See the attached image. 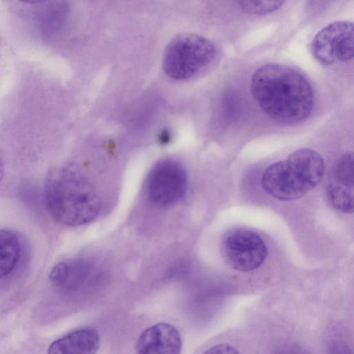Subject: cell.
<instances>
[{
  "instance_id": "obj_1",
  "label": "cell",
  "mask_w": 354,
  "mask_h": 354,
  "mask_svg": "<svg viewBox=\"0 0 354 354\" xmlns=\"http://www.w3.org/2000/svg\"><path fill=\"white\" fill-rule=\"evenodd\" d=\"M250 89L259 106L274 120L294 124L306 120L314 105L308 80L297 71L279 64H268L253 73Z\"/></svg>"
},
{
  "instance_id": "obj_2",
  "label": "cell",
  "mask_w": 354,
  "mask_h": 354,
  "mask_svg": "<svg viewBox=\"0 0 354 354\" xmlns=\"http://www.w3.org/2000/svg\"><path fill=\"white\" fill-rule=\"evenodd\" d=\"M44 198L50 215L68 226L88 223L100 210V201L93 185L72 165L58 166L49 171Z\"/></svg>"
},
{
  "instance_id": "obj_3",
  "label": "cell",
  "mask_w": 354,
  "mask_h": 354,
  "mask_svg": "<svg viewBox=\"0 0 354 354\" xmlns=\"http://www.w3.org/2000/svg\"><path fill=\"white\" fill-rule=\"evenodd\" d=\"M321 155L310 149H300L287 159L270 165L263 173L261 185L272 197L283 201L300 198L313 189L324 174Z\"/></svg>"
},
{
  "instance_id": "obj_4",
  "label": "cell",
  "mask_w": 354,
  "mask_h": 354,
  "mask_svg": "<svg viewBox=\"0 0 354 354\" xmlns=\"http://www.w3.org/2000/svg\"><path fill=\"white\" fill-rule=\"evenodd\" d=\"M215 55V46L207 38L193 33L181 34L167 46L163 70L172 79L187 80L209 66Z\"/></svg>"
},
{
  "instance_id": "obj_5",
  "label": "cell",
  "mask_w": 354,
  "mask_h": 354,
  "mask_svg": "<svg viewBox=\"0 0 354 354\" xmlns=\"http://www.w3.org/2000/svg\"><path fill=\"white\" fill-rule=\"evenodd\" d=\"M221 252L227 264L240 272L258 268L264 262L268 250L261 237L255 232L233 229L224 236Z\"/></svg>"
},
{
  "instance_id": "obj_6",
  "label": "cell",
  "mask_w": 354,
  "mask_h": 354,
  "mask_svg": "<svg viewBox=\"0 0 354 354\" xmlns=\"http://www.w3.org/2000/svg\"><path fill=\"white\" fill-rule=\"evenodd\" d=\"M310 51L322 65L353 57V24L350 21H333L321 29L313 37Z\"/></svg>"
},
{
  "instance_id": "obj_7",
  "label": "cell",
  "mask_w": 354,
  "mask_h": 354,
  "mask_svg": "<svg viewBox=\"0 0 354 354\" xmlns=\"http://www.w3.org/2000/svg\"><path fill=\"white\" fill-rule=\"evenodd\" d=\"M187 186V173L183 166L174 159H164L155 165L149 175V198L158 205H170L184 196Z\"/></svg>"
},
{
  "instance_id": "obj_8",
  "label": "cell",
  "mask_w": 354,
  "mask_h": 354,
  "mask_svg": "<svg viewBox=\"0 0 354 354\" xmlns=\"http://www.w3.org/2000/svg\"><path fill=\"white\" fill-rule=\"evenodd\" d=\"M354 156L353 152L342 155L335 163L326 186L331 206L342 213L353 212Z\"/></svg>"
},
{
  "instance_id": "obj_9",
  "label": "cell",
  "mask_w": 354,
  "mask_h": 354,
  "mask_svg": "<svg viewBox=\"0 0 354 354\" xmlns=\"http://www.w3.org/2000/svg\"><path fill=\"white\" fill-rule=\"evenodd\" d=\"M95 266L83 259L61 261L53 266L49 273V280L59 291L73 294L87 284L95 273Z\"/></svg>"
},
{
  "instance_id": "obj_10",
  "label": "cell",
  "mask_w": 354,
  "mask_h": 354,
  "mask_svg": "<svg viewBox=\"0 0 354 354\" xmlns=\"http://www.w3.org/2000/svg\"><path fill=\"white\" fill-rule=\"evenodd\" d=\"M37 28L46 41L55 39L68 21L69 8L64 1H32L26 3Z\"/></svg>"
},
{
  "instance_id": "obj_11",
  "label": "cell",
  "mask_w": 354,
  "mask_h": 354,
  "mask_svg": "<svg viewBox=\"0 0 354 354\" xmlns=\"http://www.w3.org/2000/svg\"><path fill=\"white\" fill-rule=\"evenodd\" d=\"M181 337L178 330L168 323H158L146 330L138 337L136 354H180Z\"/></svg>"
},
{
  "instance_id": "obj_12",
  "label": "cell",
  "mask_w": 354,
  "mask_h": 354,
  "mask_svg": "<svg viewBox=\"0 0 354 354\" xmlns=\"http://www.w3.org/2000/svg\"><path fill=\"white\" fill-rule=\"evenodd\" d=\"M100 345V339L96 330L81 328L52 342L47 354H96Z\"/></svg>"
},
{
  "instance_id": "obj_13",
  "label": "cell",
  "mask_w": 354,
  "mask_h": 354,
  "mask_svg": "<svg viewBox=\"0 0 354 354\" xmlns=\"http://www.w3.org/2000/svg\"><path fill=\"white\" fill-rule=\"evenodd\" d=\"M20 254V241L16 234L0 229V278L7 276L15 269Z\"/></svg>"
},
{
  "instance_id": "obj_14",
  "label": "cell",
  "mask_w": 354,
  "mask_h": 354,
  "mask_svg": "<svg viewBox=\"0 0 354 354\" xmlns=\"http://www.w3.org/2000/svg\"><path fill=\"white\" fill-rule=\"evenodd\" d=\"M243 12L250 15H266L282 6L283 1H236L234 2Z\"/></svg>"
},
{
  "instance_id": "obj_15",
  "label": "cell",
  "mask_w": 354,
  "mask_h": 354,
  "mask_svg": "<svg viewBox=\"0 0 354 354\" xmlns=\"http://www.w3.org/2000/svg\"><path fill=\"white\" fill-rule=\"evenodd\" d=\"M203 354H240L233 346L227 344H219L206 350Z\"/></svg>"
},
{
  "instance_id": "obj_16",
  "label": "cell",
  "mask_w": 354,
  "mask_h": 354,
  "mask_svg": "<svg viewBox=\"0 0 354 354\" xmlns=\"http://www.w3.org/2000/svg\"><path fill=\"white\" fill-rule=\"evenodd\" d=\"M326 354H353V352L344 342L334 341L328 346Z\"/></svg>"
},
{
  "instance_id": "obj_17",
  "label": "cell",
  "mask_w": 354,
  "mask_h": 354,
  "mask_svg": "<svg viewBox=\"0 0 354 354\" xmlns=\"http://www.w3.org/2000/svg\"><path fill=\"white\" fill-rule=\"evenodd\" d=\"M278 350L280 354H310L306 348L297 343L286 344Z\"/></svg>"
},
{
  "instance_id": "obj_18",
  "label": "cell",
  "mask_w": 354,
  "mask_h": 354,
  "mask_svg": "<svg viewBox=\"0 0 354 354\" xmlns=\"http://www.w3.org/2000/svg\"><path fill=\"white\" fill-rule=\"evenodd\" d=\"M3 175V164H2V162H1V160L0 158V182L2 179Z\"/></svg>"
},
{
  "instance_id": "obj_19",
  "label": "cell",
  "mask_w": 354,
  "mask_h": 354,
  "mask_svg": "<svg viewBox=\"0 0 354 354\" xmlns=\"http://www.w3.org/2000/svg\"><path fill=\"white\" fill-rule=\"evenodd\" d=\"M273 354H280L279 352L278 348L274 352Z\"/></svg>"
}]
</instances>
